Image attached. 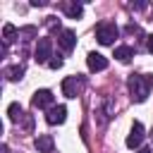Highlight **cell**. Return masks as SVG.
Instances as JSON below:
<instances>
[{"label":"cell","instance_id":"cb8c5ba5","mask_svg":"<svg viewBox=\"0 0 153 153\" xmlns=\"http://www.w3.org/2000/svg\"><path fill=\"white\" fill-rule=\"evenodd\" d=\"M151 141H153V131H151Z\"/></svg>","mask_w":153,"mask_h":153},{"label":"cell","instance_id":"9a60e30c","mask_svg":"<svg viewBox=\"0 0 153 153\" xmlns=\"http://www.w3.org/2000/svg\"><path fill=\"white\" fill-rule=\"evenodd\" d=\"M7 117H10V122H22V120H24V110H22V105H19V103H10V108H7Z\"/></svg>","mask_w":153,"mask_h":153},{"label":"cell","instance_id":"2e32d148","mask_svg":"<svg viewBox=\"0 0 153 153\" xmlns=\"http://www.w3.org/2000/svg\"><path fill=\"white\" fill-rule=\"evenodd\" d=\"M36 33H38L36 26H22L19 29V38L22 41H31V38H36Z\"/></svg>","mask_w":153,"mask_h":153},{"label":"cell","instance_id":"8992f818","mask_svg":"<svg viewBox=\"0 0 153 153\" xmlns=\"http://www.w3.org/2000/svg\"><path fill=\"white\" fill-rule=\"evenodd\" d=\"M143 136H146V131H143V124L141 122H134L131 124V129H129V134H127V148H139L141 143H143Z\"/></svg>","mask_w":153,"mask_h":153},{"label":"cell","instance_id":"7a4b0ae2","mask_svg":"<svg viewBox=\"0 0 153 153\" xmlns=\"http://www.w3.org/2000/svg\"><path fill=\"white\" fill-rule=\"evenodd\" d=\"M117 36H120V29H117L115 22H108V19H105V22H98V26H96V38H98L100 45H112Z\"/></svg>","mask_w":153,"mask_h":153},{"label":"cell","instance_id":"7402d4cb","mask_svg":"<svg viewBox=\"0 0 153 153\" xmlns=\"http://www.w3.org/2000/svg\"><path fill=\"white\" fill-rule=\"evenodd\" d=\"M0 153H10V148H7L5 143H2V146H0Z\"/></svg>","mask_w":153,"mask_h":153},{"label":"cell","instance_id":"d6986e66","mask_svg":"<svg viewBox=\"0 0 153 153\" xmlns=\"http://www.w3.org/2000/svg\"><path fill=\"white\" fill-rule=\"evenodd\" d=\"M129 7H131V10H146V7H148V2H131Z\"/></svg>","mask_w":153,"mask_h":153},{"label":"cell","instance_id":"3957f363","mask_svg":"<svg viewBox=\"0 0 153 153\" xmlns=\"http://www.w3.org/2000/svg\"><path fill=\"white\" fill-rule=\"evenodd\" d=\"M84 86H86L84 76H81V74H72V76H65V81H62V93H65L67 98H76V96H81Z\"/></svg>","mask_w":153,"mask_h":153},{"label":"cell","instance_id":"6da1fadb","mask_svg":"<svg viewBox=\"0 0 153 153\" xmlns=\"http://www.w3.org/2000/svg\"><path fill=\"white\" fill-rule=\"evenodd\" d=\"M151 86H153V74H129L127 79V88L134 103H143L151 93Z\"/></svg>","mask_w":153,"mask_h":153},{"label":"cell","instance_id":"9c48e42d","mask_svg":"<svg viewBox=\"0 0 153 153\" xmlns=\"http://www.w3.org/2000/svg\"><path fill=\"white\" fill-rule=\"evenodd\" d=\"M86 65H88L91 72H103V69H108V57L100 55V53H88L86 55Z\"/></svg>","mask_w":153,"mask_h":153},{"label":"cell","instance_id":"5bb4252c","mask_svg":"<svg viewBox=\"0 0 153 153\" xmlns=\"http://www.w3.org/2000/svg\"><path fill=\"white\" fill-rule=\"evenodd\" d=\"M115 57H117L120 62H129V60L134 57V48H131V45H117V48H115Z\"/></svg>","mask_w":153,"mask_h":153},{"label":"cell","instance_id":"7c38bea8","mask_svg":"<svg viewBox=\"0 0 153 153\" xmlns=\"http://www.w3.org/2000/svg\"><path fill=\"white\" fill-rule=\"evenodd\" d=\"M17 38H19V29H17L14 24H5V26H2V43L10 45V43H14Z\"/></svg>","mask_w":153,"mask_h":153},{"label":"cell","instance_id":"603a6c76","mask_svg":"<svg viewBox=\"0 0 153 153\" xmlns=\"http://www.w3.org/2000/svg\"><path fill=\"white\" fill-rule=\"evenodd\" d=\"M136 153H153V151H151V148H139Z\"/></svg>","mask_w":153,"mask_h":153},{"label":"cell","instance_id":"277c9868","mask_svg":"<svg viewBox=\"0 0 153 153\" xmlns=\"http://www.w3.org/2000/svg\"><path fill=\"white\" fill-rule=\"evenodd\" d=\"M33 60L38 65H48L53 60V38H38L36 50H33Z\"/></svg>","mask_w":153,"mask_h":153},{"label":"cell","instance_id":"ffe728a7","mask_svg":"<svg viewBox=\"0 0 153 153\" xmlns=\"http://www.w3.org/2000/svg\"><path fill=\"white\" fill-rule=\"evenodd\" d=\"M43 5H48L45 0H31V7H43Z\"/></svg>","mask_w":153,"mask_h":153},{"label":"cell","instance_id":"5b68a950","mask_svg":"<svg viewBox=\"0 0 153 153\" xmlns=\"http://www.w3.org/2000/svg\"><path fill=\"white\" fill-rule=\"evenodd\" d=\"M53 91H48V88H38L33 96H31V105L33 108H38V110H50L53 108Z\"/></svg>","mask_w":153,"mask_h":153},{"label":"cell","instance_id":"30bf717a","mask_svg":"<svg viewBox=\"0 0 153 153\" xmlns=\"http://www.w3.org/2000/svg\"><path fill=\"white\" fill-rule=\"evenodd\" d=\"M60 7H62V12H65L69 19H79V17H81V12H84L81 2H76V0H65Z\"/></svg>","mask_w":153,"mask_h":153},{"label":"cell","instance_id":"44dd1931","mask_svg":"<svg viewBox=\"0 0 153 153\" xmlns=\"http://www.w3.org/2000/svg\"><path fill=\"white\" fill-rule=\"evenodd\" d=\"M146 45H148V53H153V36H148V43Z\"/></svg>","mask_w":153,"mask_h":153},{"label":"cell","instance_id":"8fae6325","mask_svg":"<svg viewBox=\"0 0 153 153\" xmlns=\"http://www.w3.org/2000/svg\"><path fill=\"white\" fill-rule=\"evenodd\" d=\"M36 148H38V153H53V148H55L53 136L50 134H38L36 136Z\"/></svg>","mask_w":153,"mask_h":153},{"label":"cell","instance_id":"ba28073f","mask_svg":"<svg viewBox=\"0 0 153 153\" xmlns=\"http://www.w3.org/2000/svg\"><path fill=\"white\" fill-rule=\"evenodd\" d=\"M65 120H67V108H65V105H53V108L45 112V122L53 124V127H55V124H62Z\"/></svg>","mask_w":153,"mask_h":153},{"label":"cell","instance_id":"4fadbf2b","mask_svg":"<svg viewBox=\"0 0 153 153\" xmlns=\"http://www.w3.org/2000/svg\"><path fill=\"white\" fill-rule=\"evenodd\" d=\"M5 79L7 81H19L24 76V65H12V67H5Z\"/></svg>","mask_w":153,"mask_h":153},{"label":"cell","instance_id":"ac0fdd59","mask_svg":"<svg viewBox=\"0 0 153 153\" xmlns=\"http://www.w3.org/2000/svg\"><path fill=\"white\" fill-rule=\"evenodd\" d=\"M22 127H24L26 131H31V127H33V120H31L29 115H24V122H22Z\"/></svg>","mask_w":153,"mask_h":153},{"label":"cell","instance_id":"52a82bcc","mask_svg":"<svg viewBox=\"0 0 153 153\" xmlns=\"http://www.w3.org/2000/svg\"><path fill=\"white\" fill-rule=\"evenodd\" d=\"M57 45H60L65 53L74 50V45H76V33H74L72 29H62V31L57 33Z\"/></svg>","mask_w":153,"mask_h":153},{"label":"cell","instance_id":"e0dca14e","mask_svg":"<svg viewBox=\"0 0 153 153\" xmlns=\"http://www.w3.org/2000/svg\"><path fill=\"white\" fill-rule=\"evenodd\" d=\"M62 62H65V60H62L60 55H53V60L48 62V67H50V69H60V67H62Z\"/></svg>","mask_w":153,"mask_h":153}]
</instances>
